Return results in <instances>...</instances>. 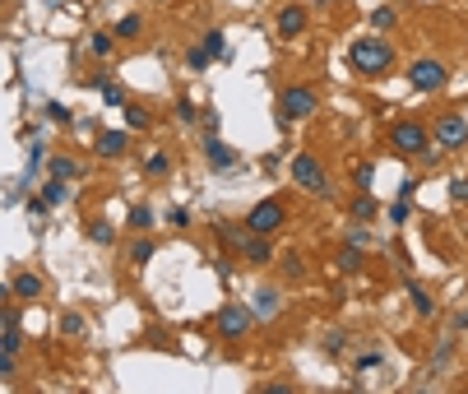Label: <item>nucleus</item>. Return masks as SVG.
Here are the masks:
<instances>
[{
	"instance_id": "obj_27",
	"label": "nucleus",
	"mask_w": 468,
	"mask_h": 394,
	"mask_svg": "<svg viewBox=\"0 0 468 394\" xmlns=\"http://www.w3.org/2000/svg\"><path fill=\"white\" fill-rule=\"evenodd\" d=\"M144 167H148V177H167L172 163H167V153H148V158H144Z\"/></svg>"
},
{
	"instance_id": "obj_28",
	"label": "nucleus",
	"mask_w": 468,
	"mask_h": 394,
	"mask_svg": "<svg viewBox=\"0 0 468 394\" xmlns=\"http://www.w3.org/2000/svg\"><path fill=\"white\" fill-rule=\"evenodd\" d=\"M89 236H93V241H98V246H107V241H112V236H116V227L107 223V218H102V223H93V227H89Z\"/></svg>"
},
{
	"instance_id": "obj_4",
	"label": "nucleus",
	"mask_w": 468,
	"mask_h": 394,
	"mask_svg": "<svg viewBox=\"0 0 468 394\" xmlns=\"http://www.w3.org/2000/svg\"><path fill=\"white\" fill-rule=\"evenodd\" d=\"M408 84H412V89H422V93L445 89V61H431V56L412 61V65H408Z\"/></svg>"
},
{
	"instance_id": "obj_35",
	"label": "nucleus",
	"mask_w": 468,
	"mask_h": 394,
	"mask_svg": "<svg viewBox=\"0 0 468 394\" xmlns=\"http://www.w3.org/2000/svg\"><path fill=\"white\" fill-rule=\"evenodd\" d=\"M177 116H181V121H195V102H190V98H177Z\"/></svg>"
},
{
	"instance_id": "obj_19",
	"label": "nucleus",
	"mask_w": 468,
	"mask_h": 394,
	"mask_svg": "<svg viewBox=\"0 0 468 394\" xmlns=\"http://www.w3.org/2000/svg\"><path fill=\"white\" fill-rule=\"evenodd\" d=\"M153 260V236H134V246H130V265H148Z\"/></svg>"
},
{
	"instance_id": "obj_6",
	"label": "nucleus",
	"mask_w": 468,
	"mask_h": 394,
	"mask_svg": "<svg viewBox=\"0 0 468 394\" xmlns=\"http://www.w3.org/2000/svg\"><path fill=\"white\" fill-rule=\"evenodd\" d=\"M431 139L445 148V153L464 148V144H468V125H464V116H441V121H436V130H431Z\"/></svg>"
},
{
	"instance_id": "obj_36",
	"label": "nucleus",
	"mask_w": 468,
	"mask_h": 394,
	"mask_svg": "<svg viewBox=\"0 0 468 394\" xmlns=\"http://www.w3.org/2000/svg\"><path fill=\"white\" fill-rule=\"evenodd\" d=\"M46 116H51V121H61V125H65V121H70V107H61V102H46Z\"/></svg>"
},
{
	"instance_id": "obj_20",
	"label": "nucleus",
	"mask_w": 468,
	"mask_h": 394,
	"mask_svg": "<svg viewBox=\"0 0 468 394\" xmlns=\"http://www.w3.org/2000/svg\"><path fill=\"white\" fill-rule=\"evenodd\" d=\"M186 65L200 75V70H209V65H213V51H209V46H190V51H186Z\"/></svg>"
},
{
	"instance_id": "obj_12",
	"label": "nucleus",
	"mask_w": 468,
	"mask_h": 394,
	"mask_svg": "<svg viewBox=\"0 0 468 394\" xmlns=\"http://www.w3.org/2000/svg\"><path fill=\"white\" fill-rule=\"evenodd\" d=\"M306 28V10L301 5H283L279 10V37H297Z\"/></svg>"
},
{
	"instance_id": "obj_18",
	"label": "nucleus",
	"mask_w": 468,
	"mask_h": 394,
	"mask_svg": "<svg viewBox=\"0 0 468 394\" xmlns=\"http://www.w3.org/2000/svg\"><path fill=\"white\" fill-rule=\"evenodd\" d=\"M42 195H46V204H65V200H70V181L51 177V181L42 186Z\"/></svg>"
},
{
	"instance_id": "obj_24",
	"label": "nucleus",
	"mask_w": 468,
	"mask_h": 394,
	"mask_svg": "<svg viewBox=\"0 0 468 394\" xmlns=\"http://www.w3.org/2000/svg\"><path fill=\"white\" fill-rule=\"evenodd\" d=\"M125 121H130V130H144L153 116H148V107H139V102H125Z\"/></svg>"
},
{
	"instance_id": "obj_22",
	"label": "nucleus",
	"mask_w": 468,
	"mask_h": 394,
	"mask_svg": "<svg viewBox=\"0 0 468 394\" xmlns=\"http://www.w3.org/2000/svg\"><path fill=\"white\" fill-rule=\"evenodd\" d=\"M362 250H367V246H357V241H348V246H343V255H339V269H343V274H353L357 265H362Z\"/></svg>"
},
{
	"instance_id": "obj_13",
	"label": "nucleus",
	"mask_w": 468,
	"mask_h": 394,
	"mask_svg": "<svg viewBox=\"0 0 468 394\" xmlns=\"http://www.w3.org/2000/svg\"><path fill=\"white\" fill-rule=\"evenodd\" d=\"M158 214H153V204H134L130 209V232H153Z\"/></svg>"
},
{
	"instance_id": "obj_29",
	"label": "nucleus",
	"mask_w": 468,
	"mask_h": 394,
	"mask_svg": "<svg viewBox=\"0 0 468 394\" xmlns=\"http://www.w3.org/2000/svg\"><path fill=\"white\" fill-rule=\"evenodd\" d=\"M408 297H412V306H417V315H431V297H426L417 283H408Z\"/></svg>"
},
{
	"instance_id": "obj_14",
	"label": "nucleus",
	"mask_w": 468,
	"mask_h": 394,
	"mask_svg": "<svg viewBox=\"0 0 468 394\" xmlns=\"http://www.w3.org/2000/svg\"><path fill=\"white\" fill-rule=\"evenodd\" d=\"M98 98L107 102V107H125V102H130V98H125V89L116 84V79H98Z\"/></svg>"
},
{
	"instance_id": "obj_25",
	"label": "nucleus",
	"mask_w": 468,
	"mask_h": 394,
	"mask_svg": "<svg viewBox=\"0 0 468 394\" xmlns=\"http://www.w3.org/2000/svg\"><path fill=\"white\" fill-rule=\"evenodd\" d=\"M204 46H209V51H213V61H227V56H232V46H227V37L218 33V28H213V33L204 37Z\"/></svg>"
},
{
	"instance_id": "obj_17",
	"label": "nucleus",
	"mask_w": 468,
	"mask_h": 394,
	"mask_svg": "<svg viewBox=\"0 0 468 394\" xmlns=\"http://www.w3.org/2000/svg\"><path fill=\"white\" fill-rule=\"evenodd\" d=\"M274 311H279V293H274V288H260V293H255V315L269 320Z\"/></svg>"
},
{
	"instance_id": "obj_33",
	"label": "nucleus",
	"mask_w": 468,
	"mask_h": 394,
	"mask_svg": "<svg viewBox=\"0 0 468 394\" xmlns=\"http://www.w3.org/2000/svg\"><path fill=\"white\" fill-rule=\"evenodd\" d=\"M390 23H394V10H376V14H371V28H376V33H385Z\"/></svg>"
},
{
	"instance_id": "obj_9",
	"label": "nucleus",
	"mask_w": 468,
	"mask_h": 394,
	"mask_svg": "<svg viewBox=\"0 0 468 394\" xmlns=\"http://www.w3.org/2000/svg\"><path fill=\"white\" fill-rule=\"evenodd\" d=\"M10 297H14V302H37V297H42V274H33V269L14 274V283H10Z\"/></svg>"
},
{
	"instance_id": "obj_34",
	"label": "nucleus",
	"mask_w": 468,
	"mask_h": 394,
	"mask_svg": "<svg viewBox=\"0 0 468 394\" xmlns=\"http://www.w3.org/2000/svg\"><path fill=\"white\" fill-rule=\"evenodd\" d=\"M408 218V195H399V200L390 204V223H403Z\"/></svg>"
},
{
	"instance_id": "obj_5",
	"label": "nucleus",
	"mask_w": 468,
	"mask_h": 394,
	"mask_svg": "<svg viewBox=\"0 0 468 394\" xmlns=\"http://www.w3.org/2000/svg\"><path fill=\"white\" fill-rule=\"evenodd\" d=\"M283 218H288V209H283L279 200H260L251 214H246V227L251 232H274V227H283Z\"/></svg>"
},
{
	"instance_id": "obj_26",
	"label": "nucleus",
	"mask_w": 468,
	"mask_h": 394,
	"mask_svg": "<svg viewBox=\"0 0 468 394\" xmlns=\"http://www.w3.org/2000/svg\"><path fill=\"white\" fill-rule=\"evenodd\" d=\"M61 334H65V338H79V334H84V315H79V311H65V315H61Z\"/></svg>"
},
{
	"instance_id": "obj_32",
	"label": "nucleus",
	"mask_w": 468,
	"mask_h": 394,
	"mask_svg": "<svg viewBox=\"0 0 468 394\" xmlns=\"http://www.w3.org/2000/svg\"><path fill=\"white\" fill-rule=\"evenodd\" d=\"M353 181H357V191H371V186H376V172H371V167H357Z\"/></svg>"
},
{
	"instance_id": "obj_37",
	"label": "nucleus",
	"mask_w": 468,
	"mask_h": 394,
	"mask_svg": "<svg viewBox=\"0 0 468 394\" xmlns=\"http://www.w3.org/2000/svg\"><path fill=\"white\" fill-rule=\"evenodd\" d=\"M172 223H177V227H190V209H172Z\"/></svg>"
},
{
	"instance_id": "obj_31",
	"label": "nucleus",
	"mask_w": 468,
	"mask_h": 394,
	"mask_svg": "<svg viewBox=\"0 0 468 394\" xmlns=\"http://www.w3.org/2000/svg\"><path fill=\"white\" fill-rule=\"evenodd\" d=\"M353 367H357V371H371V367H380V352H376V348H371V352H357Z\"/></svg>"
},
{
	"instance_id": "obj_10",
	"label": "nucleus",
	"mask_w": 468,
	"mask_h": 394,
	"mask_svg": "<svg viewBox=\"0 0 468 394\" xmlns=\"http://www.w3.org/2000/svg\"><path fill=\"white\" fill-rule=\"evenodd\" d=\"M204 158H209L213 172H232L236 167V153L223 144V139H213V135H204Z\"/></svg>"
},
{
	"instance_id": "obj_11",
	"label": "nucleus",
	"mask_w": 468,
	"mask_h": 394,
	"mask_svg": "<svg viewBox=\"0 0 468 394\" xmlns=\"http://www.w3.org/2000/svg\"><path fill=\"white\" fill-rule=\"evenodd\" d=\"M241 260H251V265H265V260H274V246H269V232H251V236H246Z\"/></svg>"
},
{
	"instance_id": "obj_30",
	"label": "nucleus",
	"mask_w": 468,
	"mask_h": 394,
	"mask_svg": "<svg viewBox=\"0 0 468 394\" xmlns=\"http://www.w3.org/2000/svg\"><path fill=\"white\" fill-rule=\"evenodd\" d=\"M89 51H93V56H112V33H93Z\"/></svg>"
},
{
	"instance_id": "obj_1",
	"label": "nucleus",
	"mask_w": 468,
	"mask_h": 394,
	"mask_svg": "<svg viewBox=\"0 0 468 394\" xmlns=\"http://www.w3.org/2000/svg\"><path fill=\"white\" fill-rule=\"evenodd\" d=\"M353 65L362 75H385L394 65V46L380 37H362V42H353Z\"/></svg>"
},
{
	"instance_id": "obj_2",
	"label": "nucleus",
	"mask_w": 468,
	"mask_h": 394,
	"mask_svg": "<svg viewBox=\"0 0 468 394\" xmlns=\"http://www.w3.org/2000/svg\"><path fill=\"white\" fill-rule=\"evenodd\" d=\"M292 181H297L301 191H311V195L329 191V177H324V167H320V158H315V153H297V158H292Z\"/></svg>"
},
{
	"instance_id": "obj_21",
	"label": "nucleus",
	"mask_w": 468,
	"mask_h": 394,
	"mask_svg": "<svg viewBox=\"0 0 468 394\" xmlns=\"http://www.w3.org/2000/svg\"><path fill=\"white\" fill-rule=\"evenodd\" d=\"M51 177L75 181V177H79V163H75V158H65V153H61V158H51Z\"/></svg>"
},
{
	"instance_id": "obj_8",
	"label": "nucleus",
	"mask_w": 468,
	"mask_h": 394,
	"mask_svg": "<svg viewBox=\"0 0 468 394\" xmlns=\"http://www.w3.org/2000/svg\"><path fill=\"white\" fill-rule=\"evenodd\" d=\"M246 329H251V311H246V306H223V315H218V334H223V338H241Z\"/></svg>"
},
{
	"instance_id": "obj_23",
	"label": "nucleus",
	"mask_w": 468,
	"mask_h": 394,
	"mask_svg": "<svg viewBox=\"0 0 468 394\" xmlns=\"http://www.w3.org/2000/svg\"><path fill=\"white\" fill-rule=\"evenodd\" d=\"M144 33V19H139V14H125L121 23H116V37H125V42H130V37H139Z\"/></svg>"
},
{
	"instance_id": "obj_16",
	"label": "nucleus",
	"mask_w": 468,
	"mask_h": 394,
	"mask_svg": "<svg viewBox=\"0 0 468 394\" xmlns=\"http://www.w3.org/2000/svg\"><path fill=\"white\" fill-rule=\"evenodd\" d=\"M376 209H380V204H376V195H367V191H362V195L353 200V209H348V214H353L357 223H371V218H376Z\"/></svg>"
},
{
	"instance_id": "obj_7",
	"label": "nucleus",
	"mask_w": 468,
	"mask_h": 394,
	"mask_svg": "<svg viewBox=\"0 0 468 394\" xmlns=\"http://www.w3.org/2000/svg\"><path fill=\"white\" fill-rule=\"evenodd\" d=\"M390 139H394V148L399 153H408V158H417V153H426V130L417 121H399L390 130Z\"/></svg>"
},
{
	"instance_id": "obj_3",
	"label": "nucleus",
	"mask_w": 468,
	"mask_h": 394,
	"mask_svg": "<svg viewBox=\"0 0 468 394\" xmlns=\"http://www.w3.org/2000/svg\"><path fill=\"white\" fill-rule=\"evenodd\" d=\"M315 116V93L311 89H283L279 98V121L292 125V121H311Z\"/></svg>"
},
{
	"instance_id": "obj_38",
	"label": "nucleus",
	"mask_w": 468,
	"mask_h": 394,
	"mask_svg": "<svg viewBox=\"0 0 468 394\" xmlns=\"http://www.w3.org/2000/svg\"><path fill=\"white\" fill-rule=\"evenodd\" d=\"M450 195H455V200H468V181H455V186H450Z\"/></svg>"
},
{
	"instance_id": "obj_15",
	"label": "nucleus",
	"mask_w": 468,
	"mask_h": 394,
	"mask_svg": "<svg viewBox=\"0 0 468 394\" xmlns=\"http://www.w3.org/2000/svg\"><path fill=\"white\" fill-rule=\"evenodd\" d=\"M125 144H130V139H125V130H112V135L98 139V153H102V158H121Z\"/></svg>"
}]
</instances>
